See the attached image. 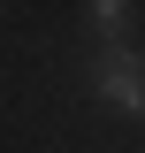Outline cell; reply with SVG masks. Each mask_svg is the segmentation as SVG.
Here are the masks:
<instances>
[{
	"label": "cell",
	"instance_id": "obj_2",
	"mask_svg": "<svg viewBox=\"0 0 145 153\" xmlns=\"http://www.w3.org/2000/svg\"><path fill=\"white\" fill-rule=\"evenodd\" d=\"M84 16H92V31H99V46H130V8L122 0H92Z\"/></svg>",
	"mask_w": 145,
	"mask_h": 153
},
{
	"label": "cell",
	"instance_id": "obj_1",
	"mask_svg": "<svg viewBox=\"0 0 145 153\" xmlns=\"http://www.w3.org/2000/svg\"><path fill=\"white\" fill-rule=\"evenodd\" d=\"M92 84H99V100H107V107L138 115V107H145V54L107 46V54H99V69H92Z\"/></svg>",
	"mask_w": 145,
	"mask_h": 153
}]
</instances>
